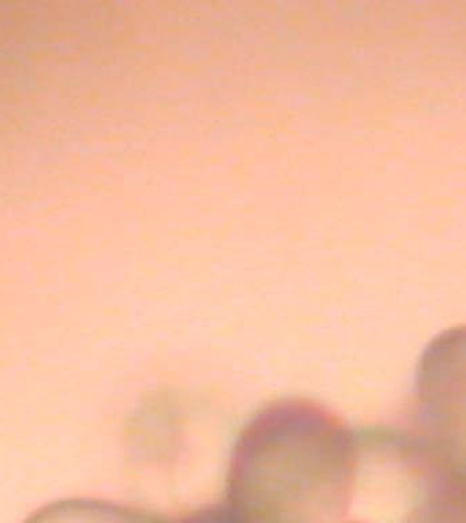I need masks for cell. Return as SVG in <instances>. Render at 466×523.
Instances as JSON below:
<instances>
[{"label": "cell", "mask_w": 466, "mask_h": 523, "mask_svg": "<svg viewBox=\"0 0 466 523\" xmlns=\"http://www.w3.org/2000/svg\"><path fill=\"white\" fill-rule=\"evenodd\" d=\"M25 523H127L111 504L90 499H65L41 507Z\"/></svg>", "instance_id": "6da1fadb"}]
</instances>
